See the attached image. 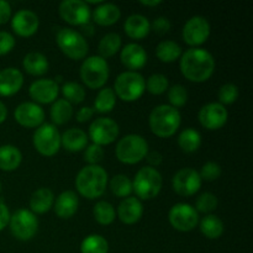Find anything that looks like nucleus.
I'll use <instances>...</instances> for the list:
<instances>
[{
  "instance_id": "dca6fc26",
  "label": "nucleus",
  "mask_w": 253,
  "mask_h": 253,
  "mask_svg": "<svg viewBox=\"0 0 253 253\" xmlns=\"http://www.w3.org/2000/svg\"><path fill=\"white\" fill-rule=\"evenodd\" d=\"M199 123L207 130H219L229 119V113L220 103H208L203 106L198 114Z\"/></svg>"
},
{
  "instance_id": "37998d69",
  "label": "nucleus",
  "mask_w": 253,
  "mask_h": 253,
  "mask_svg": "<svg viewBox=\"0 0 253 253\" xmlns=\"http://www.w3.org/2000/svg\"><path fill=\"white\" fill-rule=\"evenodd\" d=\"M239 88L232 83H226L224 85L220 86L219 91H217V98H219V103L225 105V104H232L237 100L239 98Z\"/></svg>"
},
{
  "instance_id": "79ce46f5",
  "label": "nucleus",
  "mask_w": 253,
  "mask_h": 253,
  "mask_svg": "<svg viewBox=\"0 0 253 253\" xmlns=\"http://www.w3.org/2000/svg\"><path fill=\"white\" fill-rule=\"evenodd\" d=\"M168 100L173 108H182L188 101V90L182 84H174L168 88Z\"/></svg>"
},
{
  "instance_id": "603ef678",
  "label": "nucleus",
  "mask_w": 253,
  "mask_h": 253,
  "mask_svg": "<svg viewBox=\"0 0 253 253\" xmlns=\"http://www.w3.org/2000/svg\"><path fill=\"white\" fill-rule=\"evenodd\" d=\"M146 160H147V162L151 165L150 167L155 168L162 163L163 157L160 152H157V151H153V152L147 153V156H146Z\"/></svg>"
},
{
  "instance_id": "aec40b11",
  "label": "nucleus",
  "mask_w": 253,
  "mask_h": 253,
  "mask_svg": "<svg viewBox=\"0 0 253 253\" xmlns=\"http://www.w3.org/2000/svg\"><path fill=\"white\" fill-rule=\"evenodd\" d=\"M121 63L130 71L136 72V69H141L147 62V53L141 44L127 43L120 53Z\"/></svg>"
},
{
  "instance_id": "3c124183",
  "label": "nucleus",
  "mask_w": 253,
  "mask_h": 253,
  "mask_svg": "<svg viewBox=\"0 0 253 253\" xmlns=\"http://www.w3.org/2000/svg\"><path fill=\"white\" fill-rule=\"evenodd\" d=\"M10 221V211L6 205L0 202V231L5 229L9 225Z\"/></svg>"
},
{
  "instance_id": "de8ad7c7",
  "label": "nucleus",
  "mask_w": 253,
  "mask_h": 253,
  "mask_svg": "<svg viewBox=\"0 0 253 253\" xmlns=\"http://www.w3.org/2000/svg\"><path fill=\"white\" fill-rule=\"evenodd\" d=\"M151 27L155 30V32H157V34L160 35L167 34V32L170 30V21L167 19V17L158 16L157 19H155V21L152 22Z\"/></svg>"
},
{
  "instance_id": "423d86ee",
  "label": "nucleus",
  "mask_w": 253,
  "mask_h": 253,
  "mask_svg": "<svg viewBox=\"0 0 253 253\" xmlns=\"http://www.w3.org/2000/svg\"><path fill=\"white\" fill-rule=\"evenodd\" d=\"M81 78L86 86L99 89L105 85L110 69L105 58L100 56L86 57L81 66Z\"/></svg>"
},
{
  "instance_id": "1a4fd4ad",
  "label": "nucleus",
  "mask_w": 253,
  "mask_h": 253,
  "mask_svg": "<svg viewBox=\"0 0 253 253\" xmlns=\"http://www.w3.org/2000/svg\"><path fill=\"white\" fill-rule=\"evenodd\" d=\"M34 146L42 156L51 157L61 148V133L53 124H42L34 133Z\"/></svg>"
},
{
  "instance_id": "cd10ccee",
  "label": "nucleus",
  "mask_w": 253,
  "mask_h": 253,
  "mask_svg": "<svg viewBox=\"0 0 253 253\" xmlns=\"http://www.w3.org/2000/svg\"><path fill=\"white\" fill-rule=\"evenodd\" d=\"M21 151L12 145L0 146V169L11 172L21 165Z\"/></svg>"
},
{
  "instance_id": "f3484780",
  "label": "nucleus",
  "mask_w": 253,
  "mask_h": 253,
  "mask_svg": "<svg viewBox=\"0 0 253 253\" xmlns=\"http://www.w3.org/2000/svg\"><path fill=\"white\" fill-rule=\"evenodd\" d=\"M15 120L25 127H39L43 124L44 111L39 104L25 101L17 105L14 111Z\"/></svg>"
},
{
  "instance_id": "a19ab883",
  "label": "nucleus",
  "mask_w": 253,
  "mask_h": 253,
  "mask_svg": "<svg viewBox=\"0 0 253 253\" xmlns=\"http://www.w3.org/2000/svg\"><path fill=\"white\" fill-rule=\"evenodd\" d=\"M217 203L219 202H217L216 195H214L212 193H209V192L203 193V194H200L199 197L197 198L194 209L197 210L198 214L202 212V214L209 215L210 212H212L215 209H216Z\"/></svg>"
},
{
  "instance_id": "5fc2aeb1",
  "label": "nucleus",
  "mask_w": 253,
  "mask_h": 253,
  "mask_svg": "<svg viewBox=\"0 0 253 253\" xmlns=\"http://www.w3.org/2000/svg\"><path fill=\"white\" fill-rule=\"evenodd\" d=\"M6 116H7L6 106H5L4 103L0 101V124H2L5 120H6Z\"/></svg>"
},
{
  "instance_id": "49530a36",
  "label": "nucleus",
  "mask_w": 253,
  "mask_h": 253,
  "mask_svg": "<svg viewBox=\"0 0 253 253\" xmlns=\"http://www.w3.org/2000/svg\"><path fill=\"white\" fill-rule=\"evenodd\" d=\"M15 47V37L7 31H0V56L9 53Z\"/></svg>"
},
{
  "instance_id": "72a5a7b5",
  "label": "nucleus",
  "mask_w": 253,
  "mask_h": 253,
  "mask_svg": "<svg viewBox=\"0 0 253 253\" xmlns=\"http://www.w3.org/2000/svg\"><path fill=\"white\" fill-rule=\"evenodd\" d=\"M121 43H123V41H121L120 35L116 34V32L106 34L98 44V51L100 53V57L108 58V57L115 56L119 49H121Z\"/></svg>"
},
{
  "instance_id": "4be33fe9",
  "label": "nucleus",
  "mask_w": 253,
  "mask_h": 253,
  "mask_svg": "<svg viewBox=\"0 0 253 253\" xmlns=\"http://www.w3.org/2000/svg\"><path fill=\"white\" fill-rule=\"evenodd\" d=\"M143 207L138 198L127 197L120 203L118 208V216L126 225L136 224L142 217Z\"/></svg>"
},
{
  "instance_id": "09e8293b",
  "label": "nucleus",
  "mask_w": 253,
  "mask_h": 253,
  "mask_svg": "<svg viewBox=\"0 0 253 253\" xmlns=\"http://www.w3.org/2000/svg\"><path fill=\"white\" fill-rule=\"evenodd\" d=\"M11 17V6L6 0H0V25L6 24Z\"/></svg>"
},
{
  "instance_id": "4468645a",
  "label": "nucleus",
  "mask_w": 253,
  "mask_h": 253,
  "mask_svg": "<svg viewBox=\"0 0 253 253\" xmlns=\"http://www.w3.org/2000/svg\"><path fill=\"white\" fill-rule=\"evenodd\" d=\"M202 178L199 172L193 168H182L174 174L172 179V187L177 194L182 197H192L202 188Z\"/></svg>"
},
{
  "instance_id": "5701e85b",
  "label": "nucleus",
  "mask_w": 253,
  "mask_h": 253,
  "mask_svg": "<svg viewBox=\"0 0 253 253\" xmlns=\"http://www.w3.org/2000/svg\"><path fill=\"white\" fill-rule=\"evenodd\" d=\"M78 207V195L72 190H66L57 197L54 203V212L61 219H69L76 214Z\"/></svg>"
},
{
  "instance_id": "ea45409f",
  "label": "nucleus",
  "mask_w": 253,
  "mask_h": 253,
  "mask_svg": "<svg viewBox=\"0 0 253 253\" xmlns=\"http://www.w3.org/2000/svg\"><path fill=\"white\" fill-rule=\"evenodd\" d=\"M145 85L146 89L151 94L160 95V94H163L166 90H168V88H169V82H168V78L165 74L155 73L148 77L147 81L145 82Z\"/></svg>"
},
{
  "instance_id": "f8f14e48",
  "label": "nucleus",
  "mask_w": 253,
  "mask_h": 253,
  "mask_svg": "<svg viewBox=\"0 0 253 253\" xmlns=\"http://www.w3.org/2000/svg\"><path fill=\"white\" fill-rule=\"evenodd\" d=\"M119 132L118 123L110 118L95 119L89 126V137L98 146L113 143L118 138Z\"/></svg>"
},
{
  "instance_id": "6e6d98bb",
  "label": "nucleus",
  "mask_w": 253,
  "mask_h": 253,
  "mask_svg": "<svg viewBox=\"0 0 253 253\" xmlns=\"http://www.w3.org/2000/svg\"><path fill=\"white\" fill-rule=\"evenodd\" d=\"M141 5H145V6H157V5L162 4L161 0H141Z\"/></svg>"
},
{
  "instance_id": "c03bdc74",
  "label": "nucleus",
  "mask_w": 253,
  "mask_h": 253,
  "mask_svg": "<svg viewBox=\"0 0 253 253\" xmlns=\"http://www.w3.org/2000/svg\"><path fill=\"white\" fill-rule=\"evenodd\" d=\"M222 169L220 167L219 163L216 162H207L202 167V170H200L199 175L202 178V180H208V182H214V180L219 179L220 175H221Z\"/></svg>"
},
{
  "instance_id": "39448f33",
  "label": "nucleus",
  "mask_w": 253,
  "mask_h": 253,
  "mask_svg": "<svg viewBox=\"0 0 253 253\" xmlns=\"http://www.w3.org/2000/svg\"><path fill=\"white\" fill-rule=\"evenodd\" d=\"M162 175L156 168L146 166L142 167L135 175L132 182V192L137 198L150 200L157 197L162 189Z\"/></svg>"
},
{
  "instance_id": "58836bf2",
  "label": "nucleus",
  "mask_w": 253,
  "mask_h": 253,
  "mask_svg": "<svg viewBox=\"0 0 253 253\" xmlns=\"http://www.w3.org/2000/svg\"><path fill=\"white\" fill-rule=\"evenodd\" d=\"M62 94L68 103L79 104L85 99V89L77 82H67L61 88Z\"/></svg>"
},
{
  "instance_id": "864d4df0",
  "label": "nucleus",
  "mask_w": 253,
  "mask_h": 253,
  "mask_svg": "<svg viewBox=\"0 0 253 253\" xmlns=\"http://www.w3.org/2000/svg\"><path fill=\"white\" fill-rule=\"evenodd\" d=\"M82 29H83V32L85 34V36H93L95 30H94V26L90 24V22H86V24L82 25Z\"/></svg>"
},
{
  "instance_id": "2eb2a0df",
  "label": "nucleus",
  "mask_w": 253,
  "mask_h": 253,
  "mask_svg": "<svg viewBox=\"0 0 253 253\" xmlns=\"http://www.w3.org/2000/svg\"><path fill=\"white\" fill-rule=\"evenodd\" d=\"M183 39L190 46L195 47L204 43L210 36V24L204 16L195 15L187 20L183 27Z\"/></svg>"
},
{
  "instance_id": "bb28decb",
  "label": "nucleus",
  "mask_w": 253,
  "mask_h": 253,
  "mask_svg": "<svg viewBox=\"0 0 253 253\" xmlns=\"http://www.w3.org/2000/svg\"><path fill=\"white\" fill-rule=\"evenodd\" d=\"M88 143V136L81 128H68L61 135V146L71 152H79L85 148Z\"/></svg>"
},
{
  "instance_id": "f257e3e1",
  "label": "nucleus",
  "mask_w": 253,
  "mask_h": 253,
  "mask_svg": "<svg viewBox=\"0 0 253 253\" xmlns=\"http://www.w3.org/2000/svg\"><path fill=\"white\" fill-rule=\"evenodd\" d=\"M179 67L188 81L202 83L214 74L215 59L208 49L192 47L182 54Z\"/></svg>"
},
{
  "instance_id": "e433bc0d",
  "label": "nucleus",
  "mask_w": 253,
  "mask_h": 253,
  "mask_svg": "<svg viewBox=\"0 0 253 253\" xmlns=\"http://www.w3.org/2000/svg\"><path fill=\"white\" fill-rule=\"evenodd\" d=\"M94 219L100 225H110L115 220V209L113 205L105 200H100L94 205Z\"/></svg>"
},
{
  "instance_id": "a211bd4d",
  "label": "nucleus",
  "mask_w": 253,
  "mask_h": 253,
  "mask_svg": "<svg viewBox=\"0 0 253 253\" xmlns=\"http://www.w3.org/2000/svg\"><path fill=\"white\" fill-rule=\"evenodd\" d=\"M59 93L58 83L53 79H37L32 82L29 94L35 101L40 104H49L56 101Z\"/></svg>"
},
{
  "instance_id": "a18cd8bd",
  "label": "nucleus",
  "mask_w": 253,
  "mask_h": 253,
  "mask_svg": "<svg viewBox=\"0 0 253 253\" xmlns=\"http://www.w3.org/2000/svg\"><path fill=\"white\" fill-rule=\"evenodd\" d=\"M104 158V150L101 146L95 145V143H91L88 147L85 148V152H84V161L89 165H98L99 162H101Z\"/></svg>"
},
{
  "instance_id": "f704fd0d",
  "label": "nucleus",
  "mask_w": 253,
  "mask_h": 253,
  "mask_svg": "<svg viewBox=\"0 0 253 253\" xmlns=\"http://www.w3.org/2000/svg\"><path fill=\"white\" fill-rule=\"evenodd\" d=\"M108 251L109 244L105 237H103L101 235H89L82 241V253H108Z\"/></svg>"
},
{
  "instance_id": "7ed1b4c3",
  "label": "nucleus",
  "mask_w": 253,
  "mask_h": 253,
  "mask_svg": "<svg viewBox=\"0 0 253 253\" xmlns=\"http://www.w3.org/2000/svg\"><path fill=\"white\" fill-rule=\"evenodd\" d=\"M182 123V116L178 109L162 104L151 111L148 124L151 131L158 137H170L177 132Z\"/></svg>"
},
{
  "instance_id": "7c9ffc66",
  "label": "nucleus",
  "mask_w": 253,
  "mask_h": 253,
  "mask_svg": "<svg viewBox=\"0 0 253 253\" xmlns=\"http://www.w3.org/2000/svg\"><path fill=\"white\" fill-rule=\"evenodd\" d=\"M200 231L205 237L210 240H216L224 234V222L216 215H207L199 221Z\"/></svg>"
},
{
  "instance_id": "b1692460",
  "label": "nucleus",
  "mask_w": 253,
  "mask_h": 253,
  "mask_svg": "<svg viewBox=\"0 0 253 253\" xmlns=\"http://www.w3.org/2000/svg\"><path fill=\"white\" fill-rule=\"evenodd\" d=\"M126 35L133 40L145 39L151 31V22L145 15L132 14L125 20L124 24Z\"/></svg>"
},
{
  "instance_id": "6e6552de",
  "label": "nucleus",
  "mask_w": 253,
  "mask_h": 253,
  "mask_svg": "<svg viewBox=\"0 0 253 253\" xmlns=\"http://www.w3.org/2000/svg\"><path fill=\"white\" fill-rule=\"evenodd\" d=\"M115 94L124 101H135L141 98L145 91V78L138 72L126 71L119 74L115 79Z\"/></svg>"
},
{
  "instance_id": "6ab92c4d",
  "label": "nucleus",
  "mask_w": 253,
  "mask_h": 253,
  "mask_svg": "<svg viewBox=\"0 0 253 253\" xmlns=\"http://www.w3.org/2000/svg\"><path fill=\"white\" fill-rule=\"evenodd\" d=\"M40 26V20L36 12L29 9H21L12 16L11 27L19 36L29 37L36 34Z\"/></svg>"
},
{
  "instance_id": "473e14b6",
  "label": "nucleus",
  "mask_w": 253,
  "mask_h": 253,
  "mask_svg": "<svg viewBox=\"0 0 253 253\" xmlns=\"http://www.w3.org/2000/svg\"><path fill=\"white\" fill-rule=\"evenodd\" d=\"M178 145L184 152H195L202 146V135L192 127L185 128L178 136Z\"/></svg>"
},
{
  "instance_id": "9d476101",
  "label": "nucleus",
  "mask_w": 253,
  "mask_h": 253,
  "mask_svg": "<svg viewBox=\"0 0 253 253\" xmlns=\"http://www.w3.org/2000/svg\"><path fill=\"white\" fill-rule=\"evenodd\" d=\"M10 231L20 241H29L39 230V220L36 215L27 209H20L10 215Z\"/></svg>"
},
{
  "instance_id": "c756f323",
  "label": "nucleus",
  "mask_w": 253,
  "mask_h": 253,
  "mask_svg": "<svg viewBox=\"0 0 253 253\" xmlns=\"http://www.w3.org/2000/svg\"><path fill=\"white\" fill-rule=\"evenodd\" d=\"M182 47L172 40H165V41L160 42L156 47V56L160 61L165 62V63L177 61L182 57Z\"/></svg>"
},
{
  "instance_id": "f03ea898",
  "label": "nucleus",
  "mask_w": 253,
  "mask_h": 253,
  "mask_svg": "<svg viewBox=\"0 0 253 253\" xmlns=\"http://www.w3.org/2000/svg\"><path fill=\"white\" fill-rule=\"evenodd\" d=\"M108 178V173L101 166L88 165L77 174L76 188L82 197L96 199L105 193Z\"/></svg>"
},
{
  "instance_id": "9b49d317",
  "label": "nucleus",
  "mask_w": 253,
  "mask_h": 253,
  "mask_svg": "<svg viewBox=\"0 0 253 253\" xmlns=\"http://www.w3.org/2000/svg\"><path fill=\"white\" fill-rule=\"evenodd\" d=\"M168 220L172 227L182 232L192 231L199 224V214L194 207L185 203L173 205L168 214Z\"/></svg>"
},
{
  "instance_id": "4c0bfd02",
  "label": "nucleus",
  "mask_w": 253,
  "mask_h": 253,
  "mask_svg": "<svg viewBox=\"0 0 253 253\" xmlns=\"http://www.w3.org/2000/svg\"><path fill=\"white\" fill-rule=\"evenodd\" d=\"M110 189L118 198H127L132 193V180L125 174H116L110 180Z\"/></svg>"
},
{
  "instance_id": "a878e982",
  "label": "nucleus",
  "mask_w": 253,
  "mask_h": 253,
  "mask_svg": "<svg viewBox=\"0 0 253 253\" xmlns=\"http://www.w3.org/2000/svg\"><path fill=\"white\" fill-rule=\"evenodd\" d=\"M54 204V195L49 188H40L30 198V208L34 214H44Z\"/></svg>"
},
{
  "instance_id": "c9c22d12",
  "label": "nucleus",
  "mask_w": 253,
  "mask_h": 253,
  "mask_svg": "<svg viewBox=\"0 0 253 253\" xmlns=\"http://www.w3.org/2000/svg\"><path fill=\"white\" fill-rule=\"evenodd\" d=\"M116 105V94L113 88H104L96 95L94 109L99 113H110Z\"/></svg>"
},
{
  "instance_id": "393cba45",
  "label": "nucleus",
  "mask_w": 253,
  "mask_h": 253,
  "mask_svg": "<svg viewBox=\"0 0 253 253\" xmlns=\"http://www.w3.org/2000/svg\"><path fill=\"white\" fill-rule=\"evenodd\" d=\"M120 17V7L113 2H101L93 11V20L101 26H110L118 22Z\"/></svg>"
},
{
  "instance_id": "4d7b16f0",
  "label": "nucleus",
  "mask_w": 253,
  "mask_h": 253,
  "mask_svg": "<svg viewBox=\"0 0 253 253\" xmlns=\"http://www.w3.org/2000/svg\"><path fill=\"white\" fill-rule=\"evenodd\" d=\"M0 193H1V183H0Z\"/></svg>"
},
{
  "instance_id": "c85d7f7f",
  "label": "nucleus",
  "mask_w": 253,
  "mask_h": 253,
  "mask_svg": "<svg viewBox=\"0 0 253 253\" xmlns=\"http://www.w3.org/2000/svg\"><path fill=\"white\" fill-rule=\"evenodd\" d=\"M25 71L32 76H42L48 71V59L41 52H30L22 61Z\"/></svg>"
},
{
  "instance_id": "2f4dec72",
  "label": "nucleus",
  "mask_w": 253,
  "mask_h": 253,
  "mask_svg": "<svg viewBox=\"0 0 253 253\" xmlns=\"http://www.w3.org/2000/svg\"><path fill=\"white\" fill-rule=\"evenodd\" d=\"M49 114H51V119L53 124L63 125V124L68 123L72 116H73V106L66 99H58V100L53 101Z\"/></svg>"
},
{
  "instance_id": "8fccbe9b",
  "label": "nucleus",
  "mask_w": 253,
  "mask_h": 253,
  "mask_svg": "<svg viewBox=\"0 0 253 253\" xmlns=\"http://www.w3.org/2000/svg\"><path fill=\"white\" fill-rule=\"evenodd\" d=\"M94 115V109L90 106H83L78 110L77 113V120L79 123H86V121L90 120Z\"/></svg>"
},
{
  "instance_id": "20e7f679",
  "label": "nucleus",
  "mask_w": 253,
  "mask_h": 253,
  "mask_svg": "<svg viewBox=\"0 0 253 253\" xmlns=\"http://www.w3.org/2000/svg\"><path fill=\"white\" fill-rule=\"evenodd\" d=\"M148 153V142L141 135L130 133L121 138L115 148V155L125 165H136L146 158Z\"/></svg>"
},
{
  "instance_id": "ddd939ff",
  "label": "nucleus",
  "mask_w": 253,
  "mask_h": 253,
  "mask_svg": "<svg viewBox=\"0 0 253 253\" xmlns=\"http://www.w3.org/2000/svg\"><path fill=\"white\" fill-rule=\"evenodd\" d=\"M58 11L64 21L76 26L89 22L91 16L90 6L83 0H63L59 4Z\"/></svg>"
},
{
  "instance_id": "0eeeda50",
  "label": "nucleus",
  "mask_w": 253,
  "mask_h": 253,
  "mask_svg": "<svg viewBox=\"0 0 253 253\" xmlns=\"http://www.w3.org/2000/svg\"><path fill=\"white\" fill-rule=\"evenodd\" d=\"M56 41L61 51L71 59H83L88 54L89 44L81 32L64 27L57 32Z\"/></svg>"
},
{
  "instance_id": "412c9836",
  "label": "nucleus",
  "mask_w": 253,
  "mask_h": 253,
  "mask_svg": "<svg viewBox=\"0 0 253 253\" xmlns=\"http://www.w3.org/2000/svg\"><path fill=\"white\" fill-rule=\"evenodd\" d=\"M24 84V74L14 67L0 71V95L10 96L16 94Z\"/></svg>"
}]
</instances>
